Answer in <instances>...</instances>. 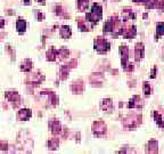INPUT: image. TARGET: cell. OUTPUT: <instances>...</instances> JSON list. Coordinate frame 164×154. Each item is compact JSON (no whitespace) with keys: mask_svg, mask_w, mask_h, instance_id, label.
<instances>
[{"mask_svg":"<svg viewBox=\"0 0 164 154\" xmlns=\"http://www.w3.org/2000/svg\"><path fill=\"white\" fill-rule=\"evenodd\" d=\"M101 16H103L101 6L98 2H95L94 5H92L91 12L86 14V21L89 22L91 25H96V24L101 20Z\"/></svg>","mask_w":164,"mask_h":154,"instance_id":"cell-1","label":"cell"},{"mask_svg":"<svg viewBox=\"0 0 164 154\" xmlns=\"http://www.w3.org/2000/svg\"><path fill=\"white\" fill-rule=\"evenodd\" d=\"M94 48L99 54H106L110 49V44L105 38H96L94 42Z\"/></svg>","mask_w":164,"mask_h":154,"instance_id":"cell-2","label":"cell"},{"mask_svg":"<svg viewBox=\"0 0 164 154\" xmlns=\"http://www.w3.org/2000/svg\"><path fill=\"white\" fill-rule=\"evenodd\" d=\"M140 123H141V115L140 114H130V115L125 118V120L123 121L124 127L128 128V129L137 128Z\"/></svg>","mask_w":164,"mask_h":154,"instance_id":"cell-3","label":"cell"},{"mask_svg":"<svg viewBox=\"0 0 164 154\" xmlns=\"http://www.w3.org/2000/svg\"><path fill=\"white\" fill-rule=\"evenodd\" d=\"M92 131H94L95 136L101 137V136L106 134V131H107V126H106V123H105L104 121H101V120L95 121L94 124H92Z\"/></svg>","mask_w":164,"mask_h":154,"instance_id":"cell-4","label":"cell"},{"mask_svg":"<svg viewBox=\"0 0 164 154\" xmlns=\"http://www.w3.org/2000/svg\"><path fill=\"white\" fill-rule=\"evenodd\" d=\"M5 97L7 101H9L14 107H17L21 104V96L16 91H6L5 93Z\"/></svg>","mask_w":164,"mask_h":154,"instance_id":"cell-5","label":"cell"},{"mask_svg":"<svg viewBox=\"0 0 164 154\" xmlns=\"http://www.w3.org/2000/svg\"><path fill=\"white\" fill-rule=\"evenodd\" d=\"M99 107H101V110L104 111L105 113H112L114 110L113 101L110 98H104L99 104Z\"/></svg>","mask_w":164,"mask_h":154,"instance_id":"cell-6","label":"cell"},{"mask_svg":"<svg viewBox=\"0 0 164 154\" xmlns=\"http://www.w3.org/2000/svg\"><path fill=\"white\" fill-rule=\"evenodd\" d=\"M145 57V46L141 42H138L134 46V60L137 62H140Z\"/></svg>","mask_w":164,"mask_h":154,"instance_id":"cell-7","label":"cell"},{"mask_svg":"<svg viewBox=\"0 0 164 154\" xmlns=\"http://www.w3.org/2000/svg\"><path fill=\"white\" fill-rule=\"evenodd\" d=\"M143 106H144V101L138 95H134V97L129 101V103H128V107L129 108H141Z\"/></svg>","mask_w":164,"mask_h":154,"instance_id":"cell-8","label":"cell"},{"mask_svg":"<svg viewBox=\"0 0 164 154\" xmlns=\"http://www.w3.org/2000/svg\"><path fill=\"white\" fill-rule=\"evenodd\" d=\"M120 54H121V63H122V67L125 69L128 65V60H129V48L127 46L122 45L120 47Z\"/></svg>","mask_w":164,"mask_h":154,"instance_id":"cell-9","label":"cell"},{"mask_svg":"<svg viewBox=\"0 0 164 154\" xmlns=\"http://www.w3.org/2000/svg\"><path fill=\"white\" fill-rule=\"evenodd\" d=\"M45 79L44 75H41L39 73H33V74H30L29 78H27V84H33V86H39V84L42 82V80Z\"/></svg>","mask_w":164,"mask_h":154,"instance_id":"cell-10","label":"cell"},{"mask_svg":"<svg viewBox=\"0 0 164 154\" xmlns=\"http://www.w3.org/2000/svg\"><path fill=\"white\" fill-rule=\"evenodd\" d=\"M90 82L95 87H99L104 82V75L101 73H94L90 75Z\"/></svg>","mask_w":164,"mask_h":154,"instance_id":"cell-11","label":"cell"},{"mask_svg":"<svg viewBox=\"0 0 164 154\" xmlns=\"http://www.w3.org/2000/svg\"><path fill=\"white\" fill-rule=\"evenodd\" d=\"M31 115H32V112H31L30 108H22V110H20L18 112H17L16 117H17V120L26 121L30 119Z\"/></svg>","mask_w":164,"mask_h":154,"instance_id":"cell-12","label":"cell"},{"mask_svg":"<svg viewBox=\"0 0 164 154\" xmlns=\"http://www.w3.org/2000/svg\"><path fill=\"white\" fill-rule=\"evenodd\" d=\"M49 128H50V131L54 135L62 132V129H63V128H62V124H60V122L58 120H51L50 122H49Z\"/></svg>","mask_w":164,"mask_h":154,"instance_id":"cell-13","label":"cell"},{"mask_svg":"<svg viewBox=\"0 0 164 154\" xmlns=\"http://www.w3.org/2000/svg\"><path fill=\"white\" fill-rule=\"evenodd\" d=\"M136 34H137V27L134 26V25H131L129 29H128V27L124 29L122 36H123L124 38H127V39H132V38L136 37Z\"/></svg>","mask_w":164,"mask_h":154,"instance_id":"cell-14","label":"cell"},{"mask_svg":"<svg viewBox=\"0 0 164 154\" xmlns=\"http://www.w3.org/2000/svg\"><path fill=\"white\" fill-rule=\"evenodd\" d=\"M59 34L63 39H68L72 36V29L68 25H63L59 29Z\"/></svg>","mask_w":164,"mask_h":154,"instance_id":"cell-15","label":"cell"},{"mask_svg":"<svg viewBox=\"0 0 164 154\" xmlns=\"http://www.w3.org/2000/svg\"><path fill=\"white\" fill-rule=\"evenodd\" d=\"M32 67H33V63H32V60L30 58H25V60L21 63V70L23 71V72H30L32 70Z\"/></svg>","mask_w":164,"mask_h":154,"instance_id":"cell-16","label":"cell"},{"mask_svg":"<svg viewBox=\"0 0 164 154\" xmlns=\"http://www.w3.org/2000/svg\"><path fill=\"white\" fill-rule=\"evenodd\" d=\"M16 30L18 33H24L26 30V21L23 20L22 17L17 18L16 21Z\"/></svg>","mask_w":164,"mask_h":154,"instance_id":"cell-17","label":"cell"},{"mask_svg":"<svg viewBox=\"0 0 164 154\" xmlns=\"http://www.w3.org/2000/svg\"><path fill=\"white\" fill-rule=\"evenodd\" d=\"M71 90L73 91V94H82V91H83V82L75 81L74 84H71Z\"/></svg>","mask_w":164,"mask_h":154,"instance_id":"cell-18","label":"cell"},{"mask_svg":"<svg viewBox=\"0 0 164 154\" xmlns=\"http://www.w3.org/2000/svg\"><path fill=\"white\" fill-rule=\"evenodd\" d=\"M158 143L157 141H155V139H152V141L148 142V144H147V152L148 153H152V154H154V153H157L158 152Z\"/></svg>","mask_w":164,"mask_h":154,"instance_id":"cell-19","label":"cell"},{"mask_svg":"<svg viewBox=\"0 0 164 154\" xmlns=\"http://www.w3.org/2000/svg\"><path fill=\"white\" fill-rule=\"evenodd\" d=\"M77 26H79V30L83 31V32H88V31L92 30V25L87 21H77Z\"/></svg>","mask_w":164,"mask_h":154,"instance_id":"cell-20","label":"cell"},{"mask_svg":"<svg viewBox=\"0 0 164 154\" xmlns=\"http://www.w3.org/2000/svg\"><path fill=\"white\" fill-rule=\"evenodd\" d=\"M136 18V14L132 13V10L130 9H124L122 12V21L127 22L128 20H134Z\"/></svg>","mask_w":164,"mask_h":154,"instance_id":"cell-21","label":"cell"},{"mask_svg":"<svg viewBox=\"0 0 164 154\" xmlns=\"http://www.w3.org/2000/svg\"><path fill=\"white\" fill-rule=\"evenodd\" d=\"M163 34H164V23L163 22H157L156 23V34H155L156 40L160 39Z\"/></svg>","mask_w":164,"mask_h":154,"instance_id":"cell-22","label":"cell"},{"mask_svg":"<svg viewBox=\"0 0 164 154\" xmlns=\"http://www.w3.org/2000/svg\"><path fill=\"white\" fill-rule=\"evenodd\" d=\"M89 5H90L89 0H77V9L80 12H84L86 9H88Z\"/></svg>","mask_w":164,"mask_h":154,"instance_id":"cell-23","label":"cell"},{"mask_svg":"<svg viewBox=\"0 0 164 154\" xmlns=\"http://www.w3.org/2000/svg\"><path fill=\"white\" fill-rule=\"evenodd\" d=\"M47 60H49V62H54L55 60H56V56H57V51L55 49L54 47H51L49 51H47Z\"/></svg>","mask_w":164,"mask_h":154,"instance_id":"cell-24","label":"cell"},{"mask_svg":"<svg viewBox=\"0 0 164 154\" xmlns=\"http://www.w3.org/2000/svg\"><path fill=\"white\" fill-rule=\"evenodd\" d=\"M58 145H59V139L58 138H51L50 141L48 142V147H49L50 151L57 150L58 148Z\"/></svg>","mask_w":164,"mask_h":154,"instance_id":"cell-25","label":"cell"},{"mask_svg":"<svg viewBox=\"0 0 164 154\" xmlns=\"http://www.w3.org/2000/svg\"><path fill=\"white\" fill-rule=\"evenodd\" d=\"M57 56H59L60 58H67V57L70 56V51L67 49V48H60L57 51Z\"/></svg>","mask_w":164,"mask_h":154,"instance_id":"cell-26","label":"cell"},{"mask_svg":"<svg viewBox=\"0 0 164 154\" xmlns=\"http://www.w3.org/2000/svg\"><path fill=\"white\" fill-rule=\"evenodd\" d=\"M153 115H154V119H155V121H156V123L158 124V127L163 128V119H162L161 114L158 113L157 111H155L154 113H153Z\"/></svg>","mask_w":164,"mask_h":154,"instance_id":"cell-27","label":"cell"},{"mask_svg":"<svg viewBox=\"0 0 164 154\" xmlns=\"http://www.w3.org/2000/svg\"><path fill=\"white\" fill-rule=\"evenodd\" d=\"M143 89H144V94L146 95V96H149V95H151L152 88H151V84H149V82L145 81L144 84H143Z\"/></svg>","mask_w":164,"mask_h":154,"instance_id":"cell-28","label":"cell"},{"mask_svg":"<svg viewBox=\"0 0 164 154\" xmlns=\"http://www.w3.org/2000/svg\"><path fill=\"white\" fill-rule=\"evenodd\" d=\"M157 66H154L153 67V70H152V72H151V79H154V78H156V75H157Z\"/></svg>","mask_w":164,"mask_h":154,"instance_id":"cell-29","label":"cell"},{"mask_svg":"<svg viewBox=\"0 0 164 154\" xmlns=\"http://www.w3.org/2000/svg\"><path fill=\"white\" fill-rule=\"evenodd\" d=\"M35 15L38 16V21H39V22H41V21L44 20V14L41 13V12H39V10H35Z\"/></svg>","mask_w":164,"mask_h":154,"instance_id":"cell-30","label":"cell"},{"mask_svg":"<svg viewBox=\"0 0 164 154\" xmlns=\"http://www.w3.org/2000/svg\"><path fill=\"white\" fill-rule=\"evenodd\" d=\"M0 148L3 150V151H7V148H8V144H7V142H1V143H0Z\"/></svg>","mask_w":164,"mask_h":154,"instance_id":"cell-31","label":"cell"},{"mask_svg":"<svg viewBox=\"0 0 164 154\" xmlns=\"http://www.w3.org/2000/svg\"><path fill=\"white\" fill-rule=\"evenodd\" d=\"M3 26H5V20L0 17V29H3Z\"/></svg>","mask_w":164,"mask_h":154,"instance_id":"cell-32","label":"cell"},{"mask_svg":"<svg viewBox=\"0 0 164 154\" xmlns=\"http://www.w3.org/2000/svg\"><path fill=\"white\" fill-rule=\"evenodd\" d=\"M23 5H27V6H30L31 0H23Z\"/></svg>","mask_w":164,"mask_h":154,"instance_id":"cell-33","label":"cell"},{"mask_svg":"<svg viewBox=\"0 0 164 154\" xmlns=\"http://www.w3.org/2000/svg\"><path fill=\"white\" fill-rule=\"evenodd\" d=\"M134 2H146L147 0H132Z\"/></svg>","mask_w":164,"mask_h":154,"instance_id":"cell-34","label":"cell"},{"mask_svg":"<svg viewBox=\"0 0 164 154\" xmlns=\"http://www.w3.org/2000/svg\"><path fill=\"white\" fill-rule=\"evenodd\" d=\"M37 1H39V2H40L41 5H45V1H44V0H37Z\"/></svg>","mask_w":164,"mask_h":154,"instance_id":"cell-35","label":"cell"},{"mask_svg":"<svg viewBox=\"0 0 164 154\" xmlns=\"http://www.w3.org/2000/svg\"><path fill=\"white\" fill-rule=\"evenodd\" d=\"M115 1H119V0H115Z\"/></svg>","mask_w":164,"mask_h":154,"instance_id":"cell-36","label":"cell"}]
</instances>
